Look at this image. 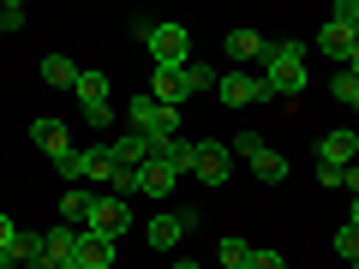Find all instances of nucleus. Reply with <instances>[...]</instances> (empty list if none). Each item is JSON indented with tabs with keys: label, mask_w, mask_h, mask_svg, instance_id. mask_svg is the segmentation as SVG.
Returning <instances> with one entry per match:
<instances>
[{
	"label": "nucleus",
	"mask_w": 359,
	"mask_h": 269,
	"mask_svg": "<svg viewBox=\"0 0 359 269\" xmlns=\"http://www.w3.org/2000/svg\"><path fill=\"white\" fill-rule=\"evenodd\" d=\"M54 174H60L66 186H78V179H84V150H66V156H54Z\"/></svg>",
	"instance_id": "b1692460"
},
{
	"label": "nucleus",
	"mask_w": 359,
	"mask_h": 269,
	"mask_svg": "<svg viewBox=\"0 0 359 269\" xmlns=\"http://www.w3.org/2000/svg\"><path fill=\"white\" fill-rule=\"evenodd\" d=\"M330 18H335V25H359V0H335Z\"/></svg>",
	"instance_id": "cd10ccee"
},
{
	"label": "nucleus",
	"mask_w": 359,
	"mask_h": 269,
	"mask_svg": "<svg viewBox=\"0 0 359 269\" xmlns=\"http://www.w3.org/2000/svg\"><path fill=\"white\" fill-rule=\"evenodd\" d=\"M72 245H78V228H66V221H54L48 233H42V263H66V257H72Z\"/></svg>",
	"instance_id": "2eb2a0df"
},
{
	"label": "nucleus",
	"mask_w": 359,
	"mask_h": 269,
	"mask_svg": "<svg viewBox=\"0 0 359 269\" xmlns=\"http://www.w3.org/2000/svg\"><path fill=\"white\" fill-rule=\"evenodd\" d=\"M30 138H36L42 156H66L72 150V132H66V120H54V114H42L36 126H30Z\"/></svg>",
	"instance_id": "9b49d317"
},
{
	"label": "nucleus",
	"mask_w": 359,
	"mask_h": 269,
	"mask_svg": "<svg viewBox=\"0 0 359 269\" xmlns=\"http://www.w3.org/2000/svg\"><path fill=\"white\" fill-rule=\"evenodd\" d=\"M335 251L359 263V228H353V221H341V228H335Z\"/></svg>",
	"instance_id": "393cba45"
},
{
	"label": "nucleus",
	"mask_w": 359,
	"mask_h": 269,
	"mask_svg": "<svg viewBox=\"0 0 359 269\" xmlns=\"http://www.w3.org/2000/svg\"><path fill=\"white\" fill-rule=\"evenodd\" d=\"M13 240H18V221L6 216V209H0V251H6V245H13Z\"/></svg>",
	"instance_id": "473e14b6"
},
{
	"label": "nucleus",
	"mask_w": 359,
	"mask_h": 269,
	"mask_svg": "<svg viewBox=\"0 0 359 269\" xmlns=\"http://www.w3.org/2000/svg\"><path fill=\"white\" fill-rule=\"evenodd\" d=\"M353 48H359V25H353Z\"/></svg>",
	"instance_id": "ea45409f"
},
{
	"label": "nucleus",
	"mask_w": 359,
	"mask_h": 269,
	"mask_svg": "<svg viewBox=\"0 0 359 269\" xmlns=\"http://www.w3.org/2000/svg\"><path fill=\"white\" fill-rule=\"evenodd\" d=\"M252 174L264 179V186H282V179H287V156H282V150H269V144H264V150L252 156Z\"/></svg>",
	"instance_id": "a211bd4d"
},
{
	"label": "nucleus",
	"mask_w": 359,
	"mask_h": 269,
	"mask_svg": "<svg viewBox=\"0 0 359 269\" xmlns=\"http://www.w3.org/2000/svg\"><path fill=\"white\" fill-rule=\"evenodd\" d=\"M54 269H84V263H78V257H66V263H54Z\"/></svg>",
	"instance_id": "4c0bfd02"
},
{
	"label": "nucleus",
	"mask_w": 359,
	"mask_h": 269,
	"mask_svg": "<svg viewBox=\"0 0 359 269\" xmlns=\"http://www.w3.org/2000/svg\"><path fill=\"white\" fill-rule=\"evenodd\" d=\"M198 221H204L198 209H162V216H150V228H144V240H150L156 251H174V245L186 240V233H192Z\"/></svg>",
	"instance_id": "423d86ee"
},
{
	"label": "nucleus",
	"mask_w": 359,
	"mask_h": 269,
	"mask_svg": "<svg viewBox=\"0 0 359 269\" xmlns=\"http://www.w3.org/2000/svg\"><path fill=\"white\" fill-rule=\"evenodd\" d=\"M72 96H78L84 108H102V102H108V78L96 72V66H78V84H72Z\"/></svg>",
	"instance_id": "dca6fc26"
},
{
	"label": "nucleus",
	"mask_w": 359,
	"mask_h": 269,
	"mask_svg": "<svg viewBox=\"0 0 359 269\" xmlns=\"http://www.w3.org/2000/svg\"><path fill=\"white\" fill-rule=\"evenodd\" d=\"M150 96L162 108H180L186 96H192V78H186V66H156L150 72Z\"/></svg>",
	"instance_id": "0eeeda50"
},
{
	"label": "nucleus",
	"mask_w": 359,
	"mask_h": 269,
	"mask_svg": "<svg viewBox=\"0 0 359 269\" xmlns=\"http://www.w3.org/2000/svg\"><path fill=\"white\" fill-rule=\"evenodd\" d=\"M264 150V138H257V132H240V138H233V156H257Z\"/></svg>",
	"instance_id": "c756f323"
},
{
	"label": "nucleus",
	"mask_w": 359,
	"mask_h": 269,
	"mask_svg": "<svg viewBox=\"0 0 359 269\" xmlns=\"http://www.w3.org/2000/svg\"><path fill=\"white\" fill-rule=\"evenodd\" d=\"M84 179H114V150L108 144H90L84 150Z\"/></svg>",
	"instance_id": "aec40b11"
},
{
	"label": "nucleus",
	"mask_w": 359,
	"mask_h": 269,
	"mask_svg": "<svg viewBox=\"0 0 359 269\" xmlns=\"http://www.w3.org/2000/svg\"><path fill=\"white\" fill-rule=\"evenodd\" d=\"M341 186H347V192L359 198V162H353V167H341Z\"/></svg>",
	"instance_id": "f704fd0d"
},
{
	"label": "nucleus",
	"mask_w": 359,
	"mask_h": 269,
	"mask_svg": "<svg viewBox=\"0 0 359 269\" xmlns=\"http://www.w3.org/2000/svg\"><path fill=\"white\" fill-rule=\"evenodd\" d=\"M84 120H90V126H114V102H102V108H84Z\"/></svg>",
	"instance_id": "2f4dec72"
},
{
	"label": "nucleus",
	"mask_w": 359,
	"mask_h": 269,
	"mask_svg": "<svg viewBox=\"0 0 359 269\" xmlns=\"http://www.w3.org/2000/svg\"><path fill=\"white\" fill-rule=\"evenodd\" d=\"M30 269H48V263H30Z\"/></svg>",
	"instance_id": "a19ab883"
},
{
	"label": "nucleus",
	"mask_w": 359,
	"mask_h": 269,
	"mask_svg": "<svg viewBox=\"0 0 359 269\" xmlns=\"http://www.w3.org/2000/svg\"><path fill=\"white\" fill-rule=\"evenodd\" d=\"M353 269H359V263H353Z\"/></svg>",
	"instance_id": "79ce46f5"
},
{
	"label": "nucleus",
	"mask_w": 359,
	"mask_h": 269,
	"mask_svg": "<svg viewBox=\"0 0 359 269\" xmlns=\"http://www.w3.org/2000/svg\"><path fill=\"white\" fill-rule=\"evenodd\" d=\"M25 25V6H18V0H6V6H0V30H18Z\"/></svg>",
	"instance_id": "c85d7f7f"
},
{
	"label": "nucleus",
	"mask_w": 359,
	"mask_h": 269,
	"mask_svg": "<svg viewBox=\"0 0 359 269\" xmlns=\"http://www.w3.org/2000/svg\"><path fill=\"white\" fill-rule=\"evenodd\" d=\"M330 90H335V102H341V108H353V114H359V78L353 72H335Z\"/></svg>",
	"instance_id": "5701e85b"
},
{
	"label": "nucleus",
	"mask_w": 359,
	"mask_h": 269,
	"mask_svg": "<svg viewBox=\"0 0 359 269\" xmlns=\"http://www.w3.org/2000/svg\"><path fill=\"white\" fill-rule=\"evenodd\" d=\"M186 78H192V96H198V90H216L222 72H210V66H186Z\"/></svg>",
	"instance_id": "bb28decb"
},
{
	"label": "nucleus",
	"mask_w": 359,
	"mask_h": 269,
	"mask_svg": "<svg viewBox=\"0 0 359 269\" xmlns=\"http://www.w3.org/2000/svg\"><path fill=\"white\" fill-rule=\"evenodd\" d=\"M174 269H204V263H192V257H180V263H174Z\"/></svg>",
	"instance_id": "e433bc0d"
},
{
	"label": "nucleus",
	"mask_w": 359,
	"mask_h": 269,
	"mask_svg": "<svg viewBox=\"0 0 359 269\" xmlns=\"http://www.w3.org/2000/svg\"><path fill=\"white\" fill-rule=\"evenodd\" d=\"M216 96L228 108H264L269 102V84H264V72H233V66H228V72L216 78Z\"/></svg>",
	"instance_id": "20e7f679"
},
{
	"label": "nucleus",
	"mask_w": 359,
	"mask_h": 269,
	"mask_svg": "<svg viewBox=\"0 0 359 269\" xmlns=\"http://www.w3.org/2000/svg\"><path fill=\"white\" fill-rule=\"evenodd\" d=\"M60 221H66V228H84V221H90V198L78 192V186L60 198Z\"/></svg>",
	"instance_id": "412c9836"
},
{
	"label": "nucleus",
	"mask_w": 359,
	"mask_h": 269,
	"mask_svg": "<svg viewBox=\"0 0 359 269\" xmlns=\"http://www.w3.org/2000/svg\"><path fill=\"white\" fill-rule=\"evenodd\" d=\"M108 192H114V198H138V174H126V167H114V179H108Z\"/></svg>",
	"instance_id": "a878e982"
},
{
	"label": "nucleus",
	"mask_w": 359,
	"mask_h": 269,
	"mask_svg": "<svg viewBox=\"0 0 359 269\" xmlns=\"http://www.w3.org/2000/svg\"><path fill=\"white\" fill-rule=\"evenodd\" d=\"M252 269H287V257H276V251H257V245H252Z\"/></svg>",
	"instance_id": "7c9ffc66"
},
{
	"label": "nucleus",
	"mask_w": 359,
	"mask_h": 269,
	"mask_svg": "<svg viewBox=\"0 0 359 269\" xmlns=\"http://www.w3.org/2000/svg\"><path fill=\"white\" fill-rule=\"evenodd\" d=\"M341 72H353V78H359V48H353V54H347V66H341Z\"/></svg>",
	"instance_id": "c9c22d12"
},
{
	"label": "nucleus",
	"mask_w": 359,
	"mask_h": 269,
	"mask_svg": "<svg viewBox=\"0 0 359 269\" xmlns=\"http://www.w3.org/2000/svg\"><path fill=\"white\" fill-rule=\"evenodd\" d=\"M132 30H138V42L150 48L156 66H192V30H186V25H174V18H162V25L138 18Z\"/></svg>",
	"instance_id": "f03ea898"
},
{
	"label": "nucleus",
	"mask_w": 359,
	"mask_h": 269,
	"mask_svg": "<svg viewBox=\"0 0 359 269\" xmlns=\"http://www.w3.org/2000/svg\"><path fill=\"white\" fill-rule=\"evenodd\" d=\"M228 60H233V72L240 66H257L264 60V36L257 30H228Z\"/></svg>",
	"instance_id": "ddd939ff"
},
{
	"label": "nucleus",
	"mask_w": 359,
	"mask_h": 269,
	"mask_svg": "<svg viewBox=\"0 0 359 269\" xmlns=\"http://www.w3.org/2000/svg\"><path fill=\"white\" fill-rule=\"evenodd\" d=\"M174 179H180V167L144 162V167H138V198H168V192H174Z\"/></svg>",
	"instance_id": "f8f14e48"
},
{
	"label": "nucleus",
	"mask_w": 359,
	"mask_h": 269,
	"mask_svg": "<svg viewBox=\"0 0 359 269\" xmlns=\"http://www.w3.org/2000/svg\"><path fill=\"white\" fill-rule=\"evenodd\" d=\"M264 84L269 96H299L306 90V42H264Z\"/></svg>",
	"instance_id": "f257e3e1"
},
{
	"label": "nucleus",
	"mask_w": 359,
	"mask_h": 269,
	"mask_svg": "<svg viewBox=\"0 0 359 269\" xmlns=\"http://www.w3.org/2000/svg\"><path fill=\"white\" fill-rule=\"evenodd\" d=\"M318 186L330 192V186H341V167H330V162H318Z\"/></svg>",
	"instance_id": "72a5a7b5"
},
{
	"label": "nucleus",
	"mask_w": 359,
	"mask_h": 269,
	"mask_svg": "<svg viewBox=\"0 0 359 269\" xmlns=\"http://www.w3.org/2000/svg\"><path fill=\"white\" fill-rule=\"evenodd\" d=\"M228 167H233V162H228V144H210V138L198 144V162H192V174L204 179V186H228Z\"/></svg>",
	"instance_id": "1a4fd4ad"
},
{
	"label": "nucleus",
	"mask_w": 359,
	"mask_h": 269,
	"mask_svg": "<svg viewBox=\"0 0 359 269\" xmlns=\"http://www.w3.org/2000/svg\"><path fill=\"white\" fill-rule=\"evenodd\" d=\"M216 257H222V269H252V245H245V240H233V233L216 245Z\"/></svg>",
	"instance_id": "4be33fe9"
},
{
	"label": "nucleus",
	"mask_w": 359,
	"mask_h": 269,
	"mask_svg": "<svg viewBox=\"0 0 359 269\" xmlns=\"http://www.w3.org/2000/svg\"><path fill=\"white\" fill-rule=\"evenodd\" d=\"M108 150H114V167H126V174H138V167L150 162V138H138V132H126V138H114Z\"/></svg>",
	"instance_id": "4468645a"
},
{
	"label": "nucleus",
	"mask_w": 359,
	"mask_h": 269,
	"mask_svg": "<svg viewBox=\"0 0 359 269\" xmlns=\"http://www.w3.org/2000/svg\"><path fill=\"white\" fill-rule=\"evenodd\" d=\"M42 84H54V90H72V84H78V66L66 60V54H48V60H42Z\"/></svg>",
	"instance_id": "6ab92c4d"
},
{
	"label": "nucleus",
	"mask_w": 359,
	"mask_h": 269,
	"mask_svg": "<svg viewBox=\"0 0 359 269\" xmlns=\"http://www.w3.org/2000/svg\"><path fill=\"white\" fill-rule=\"evenodd\" d=\"M318 42H323V54H335V60L347 66V54H353V25H335V18H323Z\"/></svg>",
	"instance_id": "f3484780"
},
{
	"label": "nucleus",
	"mask_w": 359,
	"mask_h": 269,
	"mask_svg": "<svg viewBox=\"0 0 359 269\" xmlns=\"http://www.w3.org/2000/svg\"><path fill=\"white\" fill-rule=\"evenodd\" d=\"M126 228H132V209H126V198H114V192L90 198V221H84V233H102V240H120Z\"/></svg>",
	"instance_id": "39448f33"
},
{
	"label": "nucleus",
	"mask_w": 359,
	"mask_h": 269,
	"mask_svg": "<svg viewBox=\"0 0 359 269\" xmlns=\"http://www.w3.org/2000/svg\"><path fill=\"white\" fill-rule=\"evenodd\" d=\"M347 221H353V228H359V198H353V209H347Z\"/></svg>",
	"instance_id": "58836bf2"
},
{
	"label": "nucleus",
	"mask_w": 359,
	"mask_h": 269,
	"mask_svg": "<svg viewBox=\"0 0 359 269\" xmlns=\"http://www.w3.org/2000/svg\"><path fill=\"white\" fill-rule=\"evenodd\" d=\"M318 162H330V167H353V162H359V132H347V126L323 132V138H318Z\"/></svg>",
	"instance_id": "6e6552de"
},
{
	"label": "nucleus",
	"mask_w": 359,
	"mask_h": 269,
	"mask_svg": "<svg viewBox=\"0 0 359 269\" xmlns=\"http://www.w3.org/2000/svg\"><path fill=\"white\" fill-rule=\"evenodd\" d=\"M72 257H78L84 269H114V240H102V233H84V228H78Z\"/></svg>",
	"instance_id": "9d476101"
},
{
	"label": "nucleus",
	"mask_w": 359,
	"mask_h": 269,
	"mask_svg": "<svg viewBox=\"0 0 359 269\" xmlns=\"http://www.w3.org/2000/svg\"><path fill=\"white\" fill-rule=\"evenodd\" d=\"M132 132L138 138H180V108H162L144 90V96H132Z\"/></svg>",
	"instance_id": "7ed1b4c3"
}]
</instances>
